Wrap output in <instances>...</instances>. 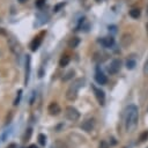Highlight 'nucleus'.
<instances>
[{
	"instance_id": "obj_1",
	"label": "nucleus",
	"mask_w": 148,
	"mask_h": 148,
	"mask_svg": "<svg viewBox=\"0 0 148 148\" xmlns=\"http://www.w3.org/2000/svg\"><path fill=\"white\" fill-rule=\"evenodd\" d=\"M139 121V110L135 105H128L125 111V128L127 132H133Z\"/></svg>"
},
{
	"instance_id": "obj_2",
	"label": "nucleus",
	"mask_w": 148,
	"mask_h": 148,
	"mask_svg": "<svg viewBox=\"0 0 148 148\" xmlns=\"http://www.w3.org/2000/svg\"><path fill=\"white\" fill-rule=\"evenodd\" d=\"M83 83H84V79H82V77L74 80L73 83L68 87V89H67V91H66V98H67L68 101H74V99H76L79 89H80L81 87H83Z\"/></svg>"
},
{
	"instance_id": "obj_3",
	"label": "nucleus",
	"mask_w": 148,
	"mask_h": 148,
	"mask_svg": "<svg viewBox=\"0 0 148 148\" xmlns=\"http://www.w3.org/2000/svg\"><path fill=\"white\" fill-rule=\"evenodd\" d=\"M65 117H66L68 120H71V121H76V120H79V118H80V112L77 111L76 108H74V106H72V105H68V106L65 109Z\"/></svg>"
},
{
	"instance_id": "obj_4",
	"label": "nucleus",
	"mask_w": 148,
	"mask_h": 148,
	"mask_svg": "<svg viewBox=\"0 0 148 148\" xmlns=\"http://www.w3.org/2000/svg\"><path fill=\"white\" fill-rule=\"evenodd\" d=\"M8 44H9V47H10V50H12L13 53H15L16 56H20L22 53V47H21L20 43L14 37L8 38Z\"/></svg>"
},
{
	"instance_id": "obj_5",
	"label": "nucleus",
	"mask_w": 148,
	"mask_h": 148,
	"mask_svg": "<svg viewBox=\"0 0 148 148\" xmlns=\"http://www.w3.org/2000/svg\"><path fill=\"white\" fill-rule=\"evenodd\" d=\"M120 68H121V61L119 59H113L110 62V66L108 67V72L110 74H116L120 71Z\"/></svg>"
},
{
	"instance_id": "obj_6",
	"label": "nucleus",
	"mask_w": 148,
	"mask_h": 148,
	"mask_svg": "<svg viewBox=\"0 0 148 148\" xmlns=\"http://www.w3.org/2000/svg\"><path fill=\"white\" fill-rule=\"evenodd\" d=\"M92 90H94V94H95V97H96L97 102L101 105H104V103H105V94H104V91L102 89L95 87V86H92Z\"/></svg>"
},
{
	"instance_id": "obj_7",
	"label": "nucleus",
	"mask_w": 148,
	"mask_h": 148,
	"mask_svg": "<svg viewBox=\"0 0 148 148\" xmlns=\"http://www.w3.org/2000/svg\"><path fill=\"white\" fill-rule=\"evenodd\" d=\"M47 111L51 116H58L60 113V106L57 102H51L47 106Z\"/></svg>"
},
{
	"instance_id": "obj_8",
	"label": "nucleus",
	"mask_w": 148,
	"mask_h": 148,
	"mask_svg": "<svg viewBox=\"0 0 148 148\" xmlns=\"http://www.w3.org/2000/svg\"><path fill=\"white\" fill-rule=\"evenodd\" d=\"M31 58L30 56H27L25 57V77H24V84L27 86L28 82H29V79H30V69H31Z\"/></svg>"
},
{
	"instance_id": "obj_9",
	"label": "nucleus",
	"mask_w": 148,
	"mask_h": 148,
	"mask_svg": "<svg viewBox=\"0 0 148 148\" xmlns=\"http://www.w3.org/2000/svg\"><path fill=\"white\" fill-rule=\"evenodd\" d=\"M95 126V119L94 118H89V119H86L82 125H81V128L86 132H90Z\"/></svg>"
},
{
	"instance_id": "obj_10",
	"label": "nucleus",
	"mask_w": 148,
	"mask_h": 148,
	"mask_svg": "<svg viewBox=\"0 0 148 148\" xmlns=\"http://www.w3.org/2000/svg\"><path fill=\"white\" fill-rule=\"evenodd\" d=\"M95 80L98 84H105L108 82V79H106V75H104L99 69L96 71V74H95Z\"/></svg>"
},
{
	"instance_id": "obj_11",
	"label": "nucleus",
	"mask_w": 148,
	"mask_h": 148,
	"mask_svg": "<svg viewBox=\"0 0 148 148\" xmlns=\"http://www.w3.org/2000/svg\"><path fill=\"white\" fill-rule=\"evenodd\" d=\"M99 42H101V44H102L103 46H105V47H111V46L114 44V38H113L112 36H108V37L102 38Z\"/></svg>"
},
{
	"instance_id": "obj_12",
	"label": "nucleus",
	"mask_w": 148,
	"mask_h": 148,
	"mask_svg": "<svg viewBox=\"0 0 148 148\" xmlns=\"http://www.w3.org/2000/svg\"><path fill=\"white\" fill-rule=\"evenodd\" d=\"M40 43H42V37H40V36L35 37L34 40H32L31 44H30V49H31V51H36V50H38Z\"/></svg>"
},
{
	"instance_id": "obj_13",
	"label": "nucleus",
	"mask_w": 148,
	"mask_h": 148,
	"mask_svg": "<svg viewBox=\"0 0 148 148\" xmlns=\"http://www.w3.org/2000/svg\"><path fill=\"white\" fill-rule=\"evenodd\" d=\"M36 18H37V21H38V24H44L45 22H47L49 15L45 14V13H38V14L36 15Z\"/></svg>"
},
{
	"instance_id": "obj_14",
	"label": "nucleus",
	"mask_w": 148,
	"mask_h": 148,
	"mask_svg": "<svg viewBox=\"0 0 148 148\" xmlns=\"http://www.w3.org/2000/svg\"><path fill=\"white\" fill-rule=\"evenodd\" d=\"M51 148H67V146H66V143H65L64 141L57 140V141H54V142L51 145Z\"/></svg>"
},
{
	"instance_id": "obj_15",
	"label": "nucleus",
	"mask_w": 148,
	"mask_h": 148,
	"mask_svg": "<svg viewBox=\"0 0 148 148\" xmlns=\"http://www.w3.org/2000/svg\"><path fill=\"white\" fill-rule=\"evenodd\" d=\"M79 43H80V39H79L77 37H73V38L69 39V42H68V46L72 47V49H74V47H76V46L79 45Z\"/></svg>"
},
{
	"instance_id": "obj_16",
	"label": "nucleus",
	"mask_w": 148,
	"mask_h": 148,
	"mask_svg": "<svg viewBox=\"0 0 148 148\" xmlns=\"http://www.w3.org/2000/svg\"><path fill=\"white\" fill-rule=\"evenodd\" d=\"M140 14H141V12H140L139 8H133V9L130 10V16L133 17V18H138L140 16Z\"/></svg>"
},
{
	"instance_id": "obj_17",
	"label": "nucleus",
	"mask_w": 148,
	"mask_h": 148,
	"mask_svg": "<svg viewBox=\"0 0 148 148\" xmlns=\"http://www.w3.org/2000/svg\"><path fill=\"white\" fill-rule=\"evenodd\" d=\"M68 62H69V57L68 56H62L60 61H59V66L60 67H65V66L68 65Z\"/></svg>"
},
{
	"instance_id": "obj_18",
	"label": "nucleus",
	"mask_w": 148,
	"mask_h": 148,
	"mask_svg": "<svg viewBox=\"0 0 148 148\" xmlns=\"http://www.w3.org/2000/svg\"><path fill=\"white\" fill-rule=\"evenodd\" d=\"M37 139H38V142H39L40 146H45V143H46V135L45 134H43V133L38 134Z\"/></svg>"
},
{
	"instance_id": "obj_19",
	"label": "nucleus",
	"mask_w": 148,
	"mask_h": 148,
	"mask_svg": "<svg viewBox=\"0 0 148 148\" xmlns=\"http://www.w3.org/2000/svg\"><path fill=\"white\" fill-rule=\"evenodd\" d=\"M135 65H136V62H135L134 59H128V60L126 61V67H127L128 69H133V68L135 67Z\"/></svg>"
},
{
	"instance_id": "obj_20",
	"label": "nucleus",
	"mask_w": 148,
	"mask_h": 148,
	"mask_svg": "<svg viewBox=\"0 0 148 148\" xmlns=\"http://www.w3.org/2000/svg\"><path fill=\"white\" fill-rule=\"evenodd\" d=\"M147 139H148V131H145V132H142V133L140 134L139 141H140V142H143V141H146Z\"/></svg>"
},
{
	"instance_id": "obj_21",
	"label": "nucleus",
	"mask_w": 148,
	"mask_h": 148,
	"mask_svg": "<svg viewBox=\"0 0 148 148\" xmlns=\"http://www.w3.org/2000/svg\"><path fill=\"white\" fill-rule=\"evenodd\" d=\"M21 96H22V89H18V91H17V96H16V98H15V101H14V105H17V104H20V101H21Z\"/></svg>"
},
{
	"instance_id": "obj_22",
	"label": "nucleus",
	"mask_w": 148,
	"mask_h": 148,
	"mask_svg": "<svg viewBox=\"0 0 148 148\" xmlns=\"http://www.w3.org/2000/svg\"><path fill=\"white\" fill-rule=\"evenodd\" d=\"M31 132H32L31 128H28V130H27V132L24 133V136H23V141H29V139H30V136H31Z\"/></svg>"
},
{
	"instance_id": "obj_23",
	"label": "nucleus",
	"mask_w": 148,
	"mask_h": 148,
	"mask_svg": "<svg viewBox=\"0 0 148 148\" xmlns=\"http://www.w3.org/2000/svg\"><path fill=\"white\" fill-rule=\"evenodd\" d=\"M74 73H75L74 71H69V72L66 74V76H64V79H62V80H64V81H67V80L72 79V77H73V75H74Z\"/></svg>"
},
{
	"instance_id": "obj_24",
	"label": "nucleus",
	"mask_w": 148,
	"mask_h": 148,
	"mask_svg": "<svg viewBox=\"0 0 148 148\" xmlns=\"http://www.w3.org/2000/svg\"><path fill=\"white\" fill-rule=\"evenodd\" d=\"M98 148H109V143H108L105 140H102V141L99 142Z\"/></svg>"
},
{
	"instance_id": "obj_25",
	"label": "nucleus",
	"mask_w": 148,
	"mask_h": 148,
	"mask_svg": "<svg viewBox=\"0 0 148 148\" xmlns=\"http://www.w3.org/2000/svg\"><path fill=\"white\" fill-rule=\"evenodd\" d=\"M64 6H65V2H61V3H58L57 6H54V8H53V10H54V12H59V9H60V8H62Z\"/></svg>"
},
{
	"instance_id": "obj_26",
	"label": "nucleus",
	"mask_w": 148,
	"mask_h": 148,
	"mask_svg": "<svg viewBox=\"0 0 148 148\" xmlns=\"http://www.w3.org/2000/svg\"><path fill=\"white\" fill-rule=\"evenodd\" d=\"M143 74L146 76H148V60L145 62V66H143Z\"/></svg>"
},
{
	"instance_id": "obj_27",
	"label": "nucleus",
	"mask_w": 148,
	"mask_h": 148,
	"mask_svg": "<svg viewBox=\"0 0 148 148\" xmlns=\"http://www.w3.org/2000/svg\"><path fill=\"white\" fill-rule=\"evenodd\" d=\"M44 3H45L44 0H38V2H37V7H42Z\"/></svg>"
},
{
	"instance_id": "obj_28",
	"label": "nucleus",
	"mask_w": 148,
	"mask_h": 148,
	"mask_svg": "<svg viewBox=\"0 0 148 148\" xmlns=\"http://www.w3.org/2000/svg\"><path fill=\"white\" fill-rule=\"evenodd\" d=\"M109 30H111V31L116 32V27H114V25H111V27H109Z\"/></svg>"
},
{
	"instance_id": "obj_29",
	"label": "nucleus",
	"mask_w": 148,
	"mask_h": 148,
	"mask_svg": "<svg viewBox=\"0 0 148 148\" xmlns=\"http://www.w3.org/2000/svg\"><path fill=\"white\" fill-rule=\"evenodd\" d=\"M7 148H17V146H16L15 143H12V145H9Z\"/></svg>"
},
{
	"instance_id": "obj_30",
	"label": "nucleus",
	"mask_w": 148,
	"mask_h": 148,
	"mask_svg": "<svg viewBox=\"0 0 148 148\" xmlns=\"http://www.w3.org/2000/svg\"><path fill=\"white\" fill-rule=\"evenodd\" d=\"M29 148H37V146H36V145H30Z\"/></svg>"
},
{
	"instance_id": "obj_31",
	"label": "nucleus",
	"mask_w": 148,
	"mask_h": 148,
	"mask_svg": "<svg viewBox=\"0 0 148 148\" xmlns=\"http://www.w3.org/2000/svg\"><path fill=\"white\" fill-rule=\"evenodd\" d=\"M146 31H147V35H148V22L146 23Z\"/></svg>"
},
{
	"instance_id": "obj_32",
	"label": "nucleus",
	"mask_w": 148,
	"mask_h": 148,
	"mask_svg": "<svg viewBox=\"0 0 148 148\" xmlns=\"http://www.w3.org/2000/svg\"><path fill=\"white\" fill-rule=\"evenodd\" d=\"M18 1H20V2H21V3H23V2H24V1H25V0H18Z\"/></svg>"
}]
</instances>
